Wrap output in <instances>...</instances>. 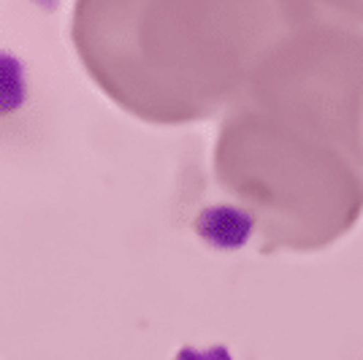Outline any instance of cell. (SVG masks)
I'll use <instances>...</instances> for the list:
<instances>
[{"mask_svg":"<svg viewBox=\"0 0 363 360\" xmlns=\"http://www.w3.org/2000/svg\"><path fill=\"white\" fill-rule=\"evenodd\" d=\"M25 95H28V81L22 62L0 52V117L16 111L25 103Z\"/></svg>","mask_w":363,"mask_h":360,"instance_id":"cell-1","label":"cell"}]
</instances>
